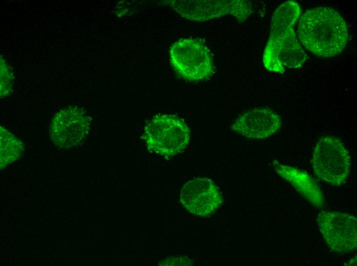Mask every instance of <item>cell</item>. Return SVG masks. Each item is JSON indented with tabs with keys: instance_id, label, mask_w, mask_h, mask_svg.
Instances as JSON below:
<instances>
[{
	"instance_id": "cell-12",
	"label": "cell",
	"mask_w": 357,
	"mask_h": 266,
	"mask_svg": "<svg viewBox=\"0 0 357 266\" xmlns=\"http://www.w3.org/2000/svg\"><path fill=\"white\" fill-rule=\"evenodd\" d=\"M0 145L1 169L19 159L24 151L22 141L2 126H0Z\"/></svg>"
},
{
	"instance_id": "cell-3",
	"label": "cell",
	"mask_w": 357,
	"mask_h": 266,
	"mask_svg": "<svg viewBox=\"0 0 357 266\" xmlns=\"http://www.w3.org/2000/svg\"><path fill=\"white\" fill-rule=\"evenodd\" d=\"M190 132L182 119L172 115L158 114L147 122L142 138L150 152L168 157L187 147Z\"/></svg>"
},
{
	"instance_id": "cell-2",
	"label": "cell",
	"mask_w": 357,
	"mask_h": 266,
	"mask_svg": "<svg viewBox=\"0 0 357 266\" xmlns=\"http://www.w3.org/2000/svg\"><path fill=\"white\" fill-rule=\"evenodd\" d=\"M298 35L300 42L316 56L330 57L343 51L348 39L345 19L333 8L318 7L300 17Z\"/></svg>"
},
{
	"instance_id": "cell-8",
	"label": "cell",
	"mask_w": 357,
	"mask_h": 266,
	"mask_svg": "<svg viewBox=\"0 0 357 266\" xmlns=\"http://www.w3.org/2000/svg\"><path fill=\"white\" fill-rule=\"evenodd\" d=\"M91 118L76 106L64 108L53 117L49 134L51 140L61 148H71L80 145L89 133Z\"/></svg>"
},
{
	"instance_id": "cell-10",
	"label": "cell",
	"mask_w": 357,
	"mask_h": 266,
	"mask_svg": "<svg viewBox=\"0 0 357 266\" xmlns=\"http://www.w3.org/2000/svg\"><path fill=\"white\" fill-rule=\"evenodd\" d=\"M281 125L280 116L271 109L255 108L241 115L230 128L246 138L260 139L271 136Z\"/></svg>"
},
{
	"instance_id": "cell-1",
	"label": "cell",
	"mask_w": 357,
	"mask_h": 266,
	"mask_svg": "<svg viewBox=\"0 0 357 266\" xmlns=\"http://www.w3.org/2000/svg\"><path fill=\"white\" fill-rule=\"evenodd\" d=\"M301 9L294 1L281 4L274 11L269 37L263 53V63L269 71L283 73L286 69L302 66L307 56L293 29Z\"/></svg>"
},
{
	"instance_id": "cell-4",
	"label": "cell",
	"mask_w": 357,
	"mask_h": 266,
	"mask_svg": "<svg viewBox=\"0 0 357 266\" xmlns=\"http://www.w3.org/2000/svg\"><path fill=\"white\" fill-rule=\"evenodd\" d=\"M171 64L184 79L201 81L214 74L213 58L207 47L193 38H182L173 43L169 51Z\"/></svg>"
},
{
	"instance_id": "cell-9",
	"label": "cell",
	"mask_w": 357,
	"mask_h": 266,
	"mask_svg": "<svg viewBox=\"0 0 357 266\" xmlns=\"http://www.w3.org/2000/svg\"><path fill=\"white\" fill-rule=\"evenodd\" d=\"M180 199L182 205L193 214L204 216L214 212L221 205V193L213 181L198 177L182 187Z\"/></svg>"
},
{
	"instance_id": "cell-7",
	"label": "cell",
	"mask_w": 357,
	"mask_h": 266,
	"mask_svg": "<svg viewBox=\"0 0 357 266\" xmlns=\"http://www.w3.org/2000/svg\"><path fill=\"white\" fill-rule=\"evenodd\" d=\"M316 221L332 251L345 253L356 248L357 220L353 215L339 211H322L319 213Z\"/></svg>"
},
{
	"instance_id": "cell-5",
	"label": "cell",
	"mask_w": 357,
	"mask_h": 266,
	"mask_svg": "<svg viewBox=\"0 0 357 266\" xmlns=\"http://www.w3.org/2000/svg\"><path fill=\"white\" fill-rule=\"evenodd\" d=\"M312 165L320 179L331 185L339 186L345 182L349 173L350 157L340 139L324 136L315 145Z\"/></svg>"
},
{
	"instance_id": "cell-6",
	"label": "cell",
	"mask_w": 357,
	"mask_h": 266,
	"mask_svg": "<svg viewBox=\"0 0 357 266\" xmlns=\"http://www.w3.org/2000/svg\"><path fill=\"white\" fill-rule=\"evenodd\" d=\"M164 4L182 17L195 21L231 15L242 23L252 12V4L243 0H172Z\"/></svg>"
},
{
	"instance_id": "cell-11",
	"label": "cell",
	"mask_w": 357,
	"mask_h": 266,
	"mask_svg": "<svg viewBox=\"0 0 357 266\" xmlns=\"http://www.w3.org/2000/svg\"><path fill=\"white\" fill-rule=\"evenodd\" d=\"M273 165L279 175L291 184L313 205L318 207L323 205L324 198L320 188L306 172L281 164L277 161H274Z\"/></svg>"
}]
</instances>
